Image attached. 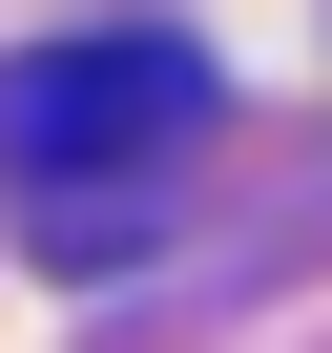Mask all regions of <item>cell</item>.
<instances>
[{"instance_id":"6da1fadb","label":"cell","mask_w":332,"mask_h":353,"mask_svg":"<svg viewBox=\"0 0 332 353\" xmlns=\"http://www.w3.org/2000/svg\"><path fill=\"white\" fill-rule=\"evenodd\" d=\"M187 125H208V63L187 42H42V63H0V166H21V188L166 166Z\"/></svg>"}]
</instances>
